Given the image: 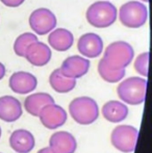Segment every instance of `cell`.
<instances>
[{"label": "cell", "instance_id": "obj_1", "mask_svg": "<svg viewBox=\"0 0 152 153\" xmlns=\"http://www.w3.org/2000/svg\"><path fill=\"white\" fill-rule=\"evenodd\" d=\"M134 50L132 46L124 41H117L106 47L103 52V62L113 70H124L133 61Z\"/></svg>", "mask_w": 152, "mask_h": 153}, {"label": "cell", "instance_id": "obj_2", "mask_svg": "<svg viewBox=\"0 0 152 153\" xmlns=\"http://www.w3.org/2000/svg\"><path fill=\"white\" fill-rule=\"evenodd\" d=\"M147 80L143 77H128L117 87V95L126 104L140 105L145 102Z\"/></svg>", "mask_w": 152, "mask_h": 153}, {"label": "cell", "instance_id": "obj_3", "mask_svg": "<svg viewBox=\"0 0 152 153\" xmlns=\"http://www.w3.org/2000/svg\"><path fill=\"white\" fill-rule=\"evenodd\" d=\"M118 17L117 7L108 1H96L89 6L85 13L87 21L96 28L112 26Z\"/></svg>", "mask_w": 152, "mask_h": 153}, {"label": "cell", "instance_id": "obj_4", "mask_svg": "<svg viewBox=\"0 0 152 153\" xmlns=\"http://www.w3.org/2000/svg\"><path fill=\"white\" fill-rule=\"evenodd\" d=\"M69 114L78 124L90 125L99 117V106L91 97H77L70 102Z\"/></svg>", "mask_w": 152, "mask_h": 153}, {"label": "cell", "instance_id": "obj_5", "mask_svg": "<svg viewBox=\"0 0 152 153\" xmlns=\"http://www.w3.org/2000/svg\"><path fill=\"white\" fill-rule=\"evenodd\" d=\"M148 19V8L143 2L128 1L119 10V20L128 28H140Z\"/></svg>", "mask_w": 152, "mask_h": 153}, {"label": "cell", "instance_id": "obj_6", "mask_svg": "<svg viewBox=\"0 0 152 153\" xmlns=\"http://www.w3.org/2000/svg\"><path fill=\"white\" fill-rule=\"evenodd\" d=\"M139 130L131 125H119L110 134V142L117 150L123 153H131L136 149Z\"/></svg>", "mask_w": 152, "mask_h": 153}, {"label": "cell", "instance_id": "obj_7", "mask_svg": "<svg viewBox=\"0 0 152 153\" xmlns=\"http://www.w3.org/2000/svg\"><path fill=\"white\" fill-rule=\"evenodd\" d=\"M29 26L35 34L45 36L56 27L57 20L55 15L50 10L40 7L33 10L29 16Z\"/></svg>", "mask_w": 152, "mask_h": 153}, {"label": "cell", "instance_id": "obj_8", "mask_svg": "<svg viewBox=\"0 0 152 153\" xmlns=\"http://www.w3.org/2000/svg\"><path fill=\"white\" fill-rule=\"evenodd\" d=\"M40 121L47 129H56L63 126L67 121L68 114L61 105L55 103L47 104L41 109L38 116Z\"/></svg>", "mask_w": 152, "mask_h": 153}, {"label": "cell", "instance_id": "obj_9", "mask_svg": "<svg viewBox=\"0 0 152 153\" xmlns=\"http://www.w3.org/2000/svg\"><path fill=\"white\" fill-rule=\"evenodd\" d=\"M77 49L85 59H95L103 52V41L98 34L87 32L78 39Z\"/></svg>", "mask_w": 152, "mask_h": 153}, {"label": "cell", "instance_id": "obj_10", "mask_svg": "<svg viewBox=\"0 0 152 153\" xmlns=\"http://www.w3.org/2000/svg\"><path fill=\"white\" fill-rule=\"evenodd\" d=\"M8 87L16 94L26 95L36 90V88L38 87V79L35 75L29 72L18 71L10 77Z\"/></svg>", "mask_w": 152, "mask_h": 153}, {"label": "cell", "instance_id": "obj_11", "mask_svg": "<svg viewBox=\"0 0 152 153\" xmlns=\"http://www.w3.org/2000/svg\"><path fill=\"white\" fill-rule=\"evenodd\" d=\"M91 62L87 59L79 55H72L63 62L62 67L59 68L62 74L69 78H81L85 76L90 70Z\"/></svg>", "mask_w": 152, "mask_h": 153}, {"label": "cell", "instance_id": "obj_12", "mask_svg": "<svg viewBox=\"0 0 152 153\" xmlns=\"http://www.w3.org/2000/svg\"><path fill=\"white\" fill-rule=\"evenodd\" d=\"M51 56H52V52L50 47L40 41L33 42V44L29 45L24 55L26 61L36 67L46 66L50 62Z\"/></svg>", "mask_w": 152, "mask_h": 153}, {"label": "cell", "instance_id": "obj_13", "mask_svg": "<svg viewBox=\"0 0 152 153\" xmlns=\"http://www.w3.org/2000/svg\"><path fill=\"white\" fill-rule=\"evenodd\" d=\"M48 147L53 153H74L77 142L74 135L68 131H57L50 137Z\"/></svg>", "mask_w": 152, "mask_h": 153}, {"label": "cell", "instance_id": "obj_14", "mask_svg": "<svg viewBox=\"0 0 152 153\" xmlns=\"http://www.w3.org/2000/svg\"><path fill=\"white\" fill-rule=\"evenodd\" d=\"M23 114L22 104L13 96L0 97V120L4 122H15L20 119Z\"/></svg>", "mask_w": 152, "mask_h": 153}, {"label": "cell", "instance_id": "obj_15", "mask_svg": "<svg viewBox=\"0 0 152 153\" xmlns=\"http://www.w3.org/2000/svg\"><path fill=\"white\" fill-rule=\"evenodd\" d=\"M10 146L17 153H29L36 145L33 134L26 129H17L10 137Z\"/></svg>", "mask_w": 152, "mask_h": 153}, {"label": "cell", "instance_id": "obj_16", "mask_svg": "<svg viewBox=\"0 0 152 153\" xmlns=\"http://www.w3.org/2000/svg\"><path fill=\"white\" fill-rule=\"evenodd\" d=\"M74 43L73 33L66 28H54L48 36L49 47L55 51L65 52L69 50Z\"/></svg>", "mask_w": 152, "mask_h": 153}, {"label": "cell", "instance_id": "obj_17", "mask_svg": "<svg viewBox=\"0 0 152 153\" xmlns=\"http://www.w3.org/2000/svg\"><path fill=\"white\" fill-rule=\"evenodd\" d=\"M102 116L104 119L112 123L122 122L128 116V107L125 103L117 100L108 101L102 106Z\"/></svg>", "mask_w": 152, "mask_h": 153}, {"label": "cell", "instance_id": "obj_18", "mask_svg": "<svg viewBox=\"0 0 152 153\" xmlns=\"http://www.w3.org/2000/svg\"><path fill=\"white\" fill-rule=\"evenodd\" d=\"M54 103V99L48 93H35L30 94L24 100V108L29 115L38 117L41 109L47 104Z\"/></svg>", "mask_w": 152, "mask_h": 153}, {"label": "cell", "instance_id": "obj_19", "mask_svg": "<svg viewBox=\"0 0 152 153\" xmlns=\"http://www.w3.org/2000/svg\"><path fill=\"white\" fill-rule=\"evenodd\" d=\"M49 83L56 93L59 94H66V93L71 92L76 87V79L66 77L62 74L59 68L52 71V73L49 76Z\"/></svg>", "mask_w": 152, "mask_h": 153}, {"label": "cell", "instance_id": "obj_20", "mask_svg": "<svg viewBox=\"0 0 152 153\" xmlns=\"http://www.w3.org/2000/svg\"><path fill=\"white\" fill-rule=\"evenodd\" d=\"M98 73H99L100 77L106 82L116 83L122 80L123 77L125 76V69L124 70H113L110 67L106 66L103 59H100L98 62Z\"/></svg>", "mask_w": 152, "mask_h": 153}, {"label": "cell", "instance_id": "obj_21", "mask_svg": "<svg viewBox=\"0 0 152 153\" xmlns=\"http://www.w3.org/2000/svg\"><path fill=\"white\" fill-rule=\"evenodd\" d=\"M37 41H39L38 36L33 32H24V33L20 34L14 43V51L16 55L20 57H24L27 47Z\"/></svg>", "mask_w": 152, "mask_h": 153}, {"label": "cell", "instance_id": "obj_22", "mask_svg": "<svg viewBox=\"0 0 152 153\" xmlns=\"http://www.w3.org/2000/svg\"><path fill=\"white\" fill-rule=\"evenodd\" d=\"M148 68H149V52H143L136 57L134 61V70L142 75L143 77L148 76Z\"/></svg>", "mask_w": 152, "mask_h": 153}, {"label": "cell", "instance_id": "obj_23", "mask_svg": "<svg viewBox=\"0 0 152 153\" xmlns=\"http://www.w3.org/2000/svg\"><path fill=\"white\" fill-rule=\"evenodd\" d=\"M0 1L8 7H18L24 3L25 0H0Z\"/></svg>", "mask_w": 152, "mask_h": 153}, {"label": "cell", "instance_id": "obj_24", "mask_svg": "<svg viewBox=\"0 0 152 153\" xmlns=\"http://www.w3.org/2000/svg\"><path fill=\"white\" fill-rule=\"evenodd\" d=\"M5 73H6V69L5 66H4L2 62H0V80L5 76Z\"/></svg>", "mask_w": 152, "mask_h": 153}, {"label": "cell", "instance_id": "obj_25", "mask_svg": "<svg viewBox=\"0 0 152 153\" xmlns=\"http://www.w3.org/2000/svg\"><path fill=\"white\" fill-rule=\"evenodd\" d=\"M37 153H53L51 151V149L49 147H45V148H42V149H40Z\"/></svg>", "mask_w": 152, "mask_h": 153}, {"label": "cell", "instance_id": "obj_26", "mask_svg": "<svg viewBox=\"0 0 152 153\" xmlns=\"http://www.w3.org/2000/svg\"><path fill=\"white\" fill-rule=\"evenodd\" d=\"M1 134H2V130H1V127H0V137H1Z\"/></svg>", "mask_w": 152, "mask_h": 153}, {"label": "cell", "instance_id": "obj_27", "mask_svg": "<svg viewBox=\"0 0 152 153\" xmlns=\"http://www.w3.org/2000/svg\"><path fill=\"white\" fill-rule=\"evenodd\" d=\"M141 1H142V2H148L149 0H141Z\"/></svg>", "mask_w": 152, "mask_h": 153}, {"label": "cell", "instance_id": "obj_28", "mask_svg": "<svg viewBox=\"0 0 152 153\" xmlns=\"http://www.w3.org/2000/svg\"><path fill=\"white\" fill-rule=\"evenodd\" d=\"M0 153H1V152H0Z\"/></svg>", "mask_w": 152, "mask_h": 153}]
</instances>
